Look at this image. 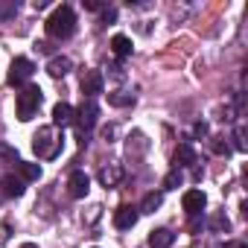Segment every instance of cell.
I'll list each match as a JSON object with an SVG mask.
<instances>
[{
  "instance_id": "cell-1",
  "label": "cell",
  "mask_w": 248,
  "mask_h": 248,
  "mask_svg": "<svg viewBox=\"0 0 248 248\" xmlns=\"http://www.w3.org/2000/svg\"><path fill=\"white\" fill-rule=\"evenodd\" d=\"M44 27H47V35H50V38L64 41V38H70L73 30H76V15H73L70 6H56V9L50 12V18H47Z\"/></svg>"
},
{
  "instance_id": "cell-2",
  "label": "cell",
  "mask_w": 248,
  "mask_h": 248,
  "mask_svg": "<svg viewBox=\"0 0 248 248\" xmlns=\"http://www.w3.org/2000/svg\"><path fill=\"white\" fill-rule=\"evenodd\" d=\"M41 99H44V93H41V88L38 85H27L21 93H18V102H15V108H18V120H32L35 117V111H38V105H41Z\"/></svg>"
},
{
  "instance_id": "cell-3",
  "label": "cell",
  "mask_w": 248,
  "mask_h": 248,
  "mask_svg": "<svg viewBox=\"0 0 248 248\" xmlns=\"http://www.w3.org/2000/svg\"><path fill=\"white\" fill-rule=\"evenodd\" d=\"M35 143H32V149L38 152V158H56L59 155V149H62V140L56 138V132L47 126V129H38V135L32 138Z\"/></svg>"
},
{
  "instance_id": "cell-4",
  "label": "cell",
  "mask_w": 248,
  "mask_h": 248,
  "mask_svg": "<svg viewBox=\"0 0 248 248\" xmlns=\"http://www.w3.org/2000/svg\"><path fill=\"white\" fill-rule=\"evenodd\" d=\"M96 120H99V105L93 99H85L79 108H73V123H79L82 132H91L96 126Z\"/></svg>"
},
{
  "instance_id": "cell-5",
  "label": "cell",
  "mask_w": 248,
  "mask_h": 248,
  "mask_svg": "<svg viewBox=\"0 0 248 248\" xmlns=\"http://www.w3.org/2000/svg\"><path fill=\"white\" fill-rule=\"evenodd\" d=\"M35 73V64L27 59V56H18L15 62H12V67H9V85H24V82H30V76Z\"/></svg>"
},
{
  "instance_id": "cell-6",
  "label": "cell",
  "mask_w": 248,
  "mask_h": 248,
  "mask_svg": "<svg viewBox=\"0 0 248 248\" xmlns=\"http://www.w3.org/2000/svg\"><path fill=\"white\" fill-rule=\"evenodd\" d=\"M138 216H140V210H138V207L123 204V207H117V210H114V225H117L120 231H129V228H135V225H138Z\"/></svg>"
},
{
  "instance_id": "cell-7",
  "label": "cell",
  "mask_w": 248,
  "mask_h": 248,
  "mask_svg": "<svg viewBox=\"0 0 248 248\" xmlns=\"http://www.w3.org/2000/svg\"><path fill=\"white\" fill-rule=\"evenodd\" d=\"M88 190H91V178H88L82 170H76V172L67 178V193H70L73 199H85Z\"/></svg>"
},
{
  "instance_id": "cell-8",
  "label": "cell",
  "mask_w": 248,
  "mask_h": 248,
  "mask_svg": "<svg viewBox=\"0 0 248 248\" xmlns=\"http://www.w3.org/2000/svg\"><path fill=\"white\" fill-rule=\"evenodd\" d=\"M181 204H184V210H187L190 216H199V213L204 210V204H207V196H204L202 190H187V193L181 196Z\"/></svg>"
},
{
  "instance_id": "cell-9",
  "label": "cell",
  "mask_w": 248,
  "mask_h": 248,
  "mask_svg": "<svg viewBox=\"0 0 248 248\" xmlns=\"http://www.w3.org/2000/svg\"><path fill=\"white\" fill-rule=\"evenodd\" d=\"M102 73L99 70H88L85 76H82V93H88V96H96V93H102Z\"/></svg>"
},
{
  "instance_id": "cell-10",
  "label": "cell",
  "mask_w": 248,
  "mask_h": 248,
  "mask_svg": "<svg viewBox=\"0 0 248 248\" xmlns=\"http://www.w3.org/2000/svg\"><path fill=\"white\" fill-rule=\"evenodd\" d=\"M123 167L120 164H108V167H102L99 170V181H102V187H117L120 181H123Z\"/></svg>"
},
{
  "instance_id": "cell-11",
  "label": "cell",
  "mask_w": 248,
  "mask_h": 248,
  "mask_svg": "<svg viewBox=\"0 0 248 248\" xmlns=\"http://www.w3.org/2000/svg\"><path fill=\"white\" fill-rule=\"evenodd\" d=\"M70 70H73V62H70L67 56H53L50 64H47V73H50L53 79H62V76H67Z\"/></svg>"
},
{
  "instance_id": "cell-12",
  "label": "cell",
  "mask_w": 248,
  "mask_h": 248,
  "mask_svg": "<svg viewBox=\"0 0 248 248\" xmlns=\"http://www.w3.org/2000/svg\"><path fill=\"white\" fill-rule=\"evenodd\" d=\"M175 242V233L170 228H155L149 233V248H170Z\"/></svg>"
},
{
  "instance_id": "cell-13",
  "label": "cell",
  "mask_w": 248,
  "mask_h": 248,
  "mask_svg": "<svg viewBox=\"0 0 248 248\" xmlns=\"http://www.w3.org/2000/svg\"><path fill=\"white\" fill-rule=\"evenodd\" d=\"M70 123H73V105L56 102L53 105V126H70Z\"/></svg>"
},
{
  "instance_id": "cell-14",
  "label": "cell",
  "mask_w": 248,
  "mask_h": 248,
  "mask_svg": "<svg viewBox=\"0 0 248 248\" xmlns=\"http://www.w3.org/2000/svg\"><path fill=\"white\" fill-rule=\"evenodd\" d=\"M0 187H3V196H9V199L24 196V181L15 178V175H3V178H0Z\"/></svg>"
},
{
  "instance_id": "cell-15",
  "label": "cell",
  "mask_w": 248,
  "mask_h": 248,
  "mask_svg": "<svg viewBox=\"0 0 248 248\" xmlns=\"http://www.w3.org/2000/svg\"><path fill=\"white\" fill-rule=\"evenodd\" d=\"M193 164H196V149L190 143H181L175 149V167L181 170V167H193Z\"/></svg>"
},
{
  "instance_id": "cell-16",
  "label": "cell",
  "mask_w": 248,
  "mask_h": 248,
  "mask_svg": "<svg viewBox=\"0 0 248 248\" xmlns=\"http://www.w3.org/2000/svg\"><path fill=\"white\" fill-rule=\"evenodd\" d=\"M111 50H114L117 59L132 56V38H129V35H114V38H111Z\"/></svg>"
},
{
  "instance_id": "cell-17",
  "label": "cell",
  "mask_w": 248,
  "mask_h": 248,
  "mask_svg": "<svg viewBox=\"0 0 248 248\" xmlns=\"http://www.w3.org/2000/svg\"><path fill=\"white\" fill-rule=\"evenodd\" d=\"M161 204H164V193H146L143 204H140V213H155Z\"/></svg>"
},
{
  "instance_id": "cell-18",
  "label": "cell",
  "mask_w": 248,
  "mask_h": 248,
  "mask_svg": "<svg viewBox=\"0 0 248 248\" xmlns=\"http://www.w3.org/2000/svg\"><path fill=\"white\" fill-rule=\"evenodd\" d=\"M18 170H21V175H24L27 181H38V178H41V167H38V164H27V161H18Z\"/></svg>"
},
{
  "instance_id": "cell-19",
  "label": "cell",
  "mask_w": 248,
  "mask_h": 248,
  "mask_svg": "<svg viewBox=\"0 0 248 248\" xmlns=\"http://www.w3.org/2000/svg\"><path fill=\"white\" fill-rule=\"evenodd\" d=\"M181 181H184L181 170H178V167H172V170L167 172V178H164V190H178V187H181Z\"/></svg>"
},
{
  "instance_id": "cell-20",
  "label": "cell",
  "mask_w": 248,
  "mask_h": 248,
  "mask_svg": "<svg viewBox=\"0 0 248 248\" xmlns=\"http://www.w3.org/2000/svg\"><path fill=\"white\" fill-rule=\"evenodd\" d=\"M108 102H111V105H117V108H126V105H135V96H132V93L117 91V93H108Z\"/></svg>"
},
{
  "instance_id": "cell-21",
  "label": "cell",
  "mask_w": 248,
  "mask_h": 248,
  "mask_svg": "<svg viewBox=\"0 0 248 248\" xmlns=\"http://www.w3.org/2000/svg\"><path fill=\"white\" fill-rule=\"evenodd\" d=\"M15 15H18V3H15V0H9V3H0V21L15 18Z\"/></svg>"
},
{
  "instance_id": "cell-22",
  "label": "cell",
  "mask_w": 248,
  "mask_h": 248,
  "mask_svg": "<svg viewBox=\"0 0 248 248\" xmlns=\"http://www.w3.org/2000/svg\"><path fill=\"white\" fill-rule=\"evenodd\" d=\"M0 158L3 161H18V152L12 146H6V143H0Z\"/></svg>"
},
{
  "instance_id": "cell-23",
  "label": "cell",
  "mask_w": 248,
  "mask_h": 248,
  "mask_svg": "<svg viewBox=\"0 0 248 248\" xmlns=\"http://www.w3.org/2000/svg\"><path fill=\"white\" fill-rule=\"evenodd\" d=\"M213 152H216V155H228V152H231V146L225 143V138H216V140H213Z\"/></svg>"
},
{
  "instance_id": "cell-24",
  "label": "cell",
  "mask_w": 248,
  "mask_h": 248,
  "mask_svg": "<svg viewBox=\"0 0 248 248\" xmlns=\"http://www.w3.org/2000/svg\"><path fill=\"white\" fill-rule=\"evenodd\" d=\"M6 239H9V225L3 222V225H0V248L6 245Z\"/></svg>"
},
{
  "instance_id": "cell-25",
  "label": "cell",
  "mask_w": 248,
  "mask_h": 248,
  "mask_svg": "<svg viewBox=\"0 0 248 248\" xmlns=\"http://www.w3.org/2000/svg\"><path fill=\"white\" fill-rule=\"evenodd\" d=\"M193 135H196V138H204V135H207V126H204V123H196V126H193Z\"/></svg>"
},
{
  "instance_id": "cell-26",
  "label": "cell",
  "mask_w": 248,
  "mask_h": 248,
  "mask_svg": "<svg viewBox=\"0 0 248 248\" xmlns=\"http://www.w3.org/2000/svg\"><path fill=\"white\" fill-rule=\"evenodd\" d=\"M85 9L96 12V9H102V3H99V0H85Z\"/></svg>"
},
{
  "instance_id": "cell-27",
  "label": "cell",
  "mask_w": 248,
  "mask_h": 248,
  "mask_svg": "<svg viewBox=\"0 0 248 248\" xmlns=\"http://www.w3.org/2000/svg\"><path fill=\"white\" fill-rule=\"evenodd\" d=\"M213 228H225V231H228V219H225V216H216V219H213Z\"/></svg>"
},
{
  "instance_id": "cell-28",
  "label": "cell",
  "mask_w": 248,
  "mask_h": 248,
  "mask_svg": "<svg viewBox=\"0 0 248 248\" xmlns=\"http://www.w3.org/2000/svg\"><path fill=\"white\" fill-rule=\"evenodd\" d=\"M102 18H105V21H114V18H117V12H114V9H105V12H102Z\"/></svg>"
},
{
  "instance_id": "cell-29",
  "label": "cell",
  "mask_w": 248,
  "mask_h": 248,
  "mask_svg": "<svg viewBox=\"0 0 248 248\" xmlns=\"http://www.w3.org/2000/svg\"><path fill=\"white\" fill-rule=\"evenodd\" d=\"M228 248H248V245H245V242H231Z\"/></svg>"
},
{
  "instance_id": "cell-30",
  "label": "cell",
  "mask_w": 248,
  "mask_h": 248,
  "mask_svg": "<svg viewBox=\"0 0 248 248\" xmlns=\"http://www.w3.org/2000/svg\"><path fill=\"white\" fill-rule=\"evenodd\" d=\"M18 248H38L35 242H24V245H18Z\"/></svg>"
}]
</instances>
